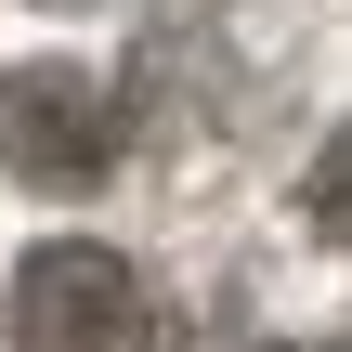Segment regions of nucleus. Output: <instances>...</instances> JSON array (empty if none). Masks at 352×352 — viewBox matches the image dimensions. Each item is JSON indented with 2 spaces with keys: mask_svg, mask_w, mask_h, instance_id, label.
<instances>
[{
  "mask_svg": "<svg viewBox=\"0 0 352 352\" xmlns=\"http://www.w3.org/2000/svg\"><path fill=\"white\" fill-rule=\"evenodd\" d=\"M157 314H144V274L91 235H52L13 261V352H144Z\"/></svg>",
  "mask_w": 352,
  "mask_h": 352,
  "instance_id": "1",
  "label": "nucleus"
},
{
  "mask_svg": "<svg viewBox=\"0 0 352 352\" xmlns=\"http://www.w3.org/2000/svg\"><path fill=\"white\" fill-rule=\"evenodd\" d=\"M104 157H118V118H104V91H91L78 65L0 78V170H26L39 196H78Z\"/></svg>",
  "mask_w": 352,
  "mask_h": 352,
  "instance_id": "2",
  "label": "nucleus"
}]
</instances>
